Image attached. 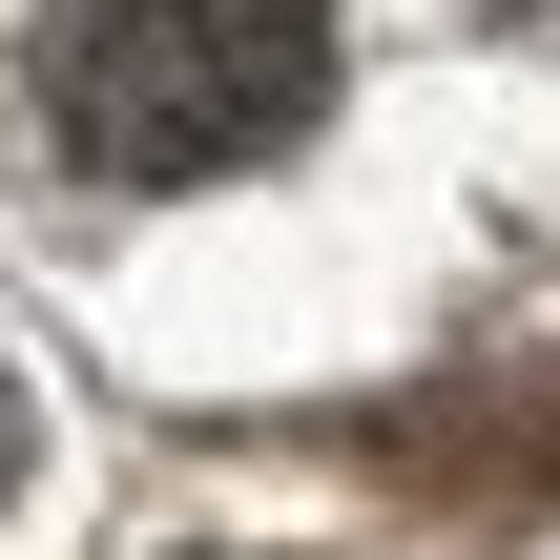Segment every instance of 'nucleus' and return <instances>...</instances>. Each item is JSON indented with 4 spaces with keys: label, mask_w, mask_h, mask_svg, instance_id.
Masks as SVG:
<instances>
[{
    "label": "nucleus",
    "mask_w": 560,
    "mask_h": 560,
    "mask_svg": "<svg viewBox=\"0 0 560 560\" xmlns=\"http://www.w3.org/2000/svg\"><path fill=\"white\" fill-rule=\"evenodd\" d=\"M332 104V0H21V125L83 187L270 166Z\"/></svg>",
    "instance_id": "obj_1"
},
{
    "label": "nucleus",
    "mask_w": 560,
    "mask_h": 560,
    "mask_svg": "<svg viewBox=\"0 0 560 560\" xmlns=\"http://www.w3.org/2000/svg\"><path fill=\"white\" fill-rule=\"evenodd\" d=\"M0 478H21V374H0Z\"/></svg>",
    "instance_id": "obj_2"
}]
</instances>
